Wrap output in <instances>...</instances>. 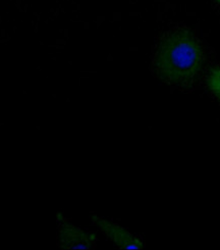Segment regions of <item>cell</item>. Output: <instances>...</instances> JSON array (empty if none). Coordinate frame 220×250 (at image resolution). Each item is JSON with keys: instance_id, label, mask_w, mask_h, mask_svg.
<instances>
[{"instance_id": "cell-2", "label": "cell", "mask_w": 220, "mask_h": 250, "mask_svg": "<svg viewBox=\"0 0 220 250\" xmlns=\"http://www.w3.org/2000/svg\"><path fill=\"white\" fill-rule=\"evenodd\" d=\"M93 220L94 223L99 227V229L120 247L126 249L143 248L142 241L139 239V238L132 235L131 233L125 231L121 227L97 217H93Z\"/></svg>"}, {"instance_id": "cell-1", "label": "cell", "mask_w": 220, "mask_h": 250, "mask_svg": "<svg viewBox=\"0 0 220 250\" xmlns=\"http://www.w3.org/2000/svg\"><path fill=\"white\" fill-rule=\"evenodd\" d=\"M203 62L204 53L199 39L191 30L181 28L167 33L160 40L154 69L162 81L188 87L198 78Z\"/></svg>"}, {"instance_id": "cell-4", "label": "cell", "mask_w": 220, "mask_h": 250, "mask_svg": "<svg viewBox=\"0 0 220 250\" xmlns=\"http://www.w3.org/2000/svg\"><path fill=\"white\" fill-rule=\"evenodd\" d=\"M207 85L213 95L220 102V65L215 66L208 75Z\"/></svg>"}, {"instance_id": "cell-3", "label": "cell", "mask_w": 220, "mask_h": 250, "mask_svg": "<svg viewBox=\"0 0 220 250\" xmlns=\"http://www.w3.org/2000/svg\"><path fill=\"white\" fill-rule=\"evenodd\" d=\"M60 239L63 241L65 247L82 249L92 248L95 241L93 235L88 234L71 224H65L62 227L60 230Z\"/></svg>"}, {"instance_id": "cell-5", "label": "cell", "mask_w": 220, "mask_h": 250, "mask_svg": "<svg viewBox=\"0 0 220 250\" xmlns=\"http://www.w3.org/2000/svg\"><path fill=\"white\" fill-rule=\"evenodd\" d=\"M216 1H217L219 4H220V0H216Z\"/></svg>"}]
</instances>
